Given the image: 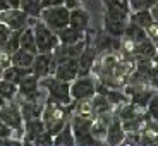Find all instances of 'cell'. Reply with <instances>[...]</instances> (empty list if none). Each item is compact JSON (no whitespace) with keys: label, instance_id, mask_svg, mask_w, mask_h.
<instances>
[{"label":"cell","instance_id":"cell-27","mask_svg":"<svg viewBox=\"0 0 158 146\" xmlns=\"http://www.w3.org/2000/svg\"><path fill=\"white\" fill-rule=\"evenodd\" d=\"M17 96V84L0 77V102H10Z\"/></svg>","mask_w":158,"mask_h":146},{"label":"cell","instance_id":"cell-7","mask_svg":"<svg viewBox=\"0 0 158 146\" xmlns=\"http://www.w3.org/2000/svg\"><path fill=\"white\" fill-rule=\"evenodd\" d=\"M124 93L132 105H136L138 108H146L148 102L156 93V90H153L148 84H127Z\"/></svg>","mask_w":158,"mask_h":146},{"label":"cell","instance_id":"cell-26","mask_svg":"<svg viewBox=\"0 0 158 146\" xmlns=\"http://www.w3.org/2000/svg\"><path fill=\"white\" fill-rule=\"evenodd\" d=\"M33 60H35V55L29 53V52H26V50H23V48H17V50L10 55V64L19 65V67H29L31 69Z\"/></svg>","mask_w":158,"mask_h":146},{"label":"cell","instance_id":"cell-2","mask_svg":"<svg viewBox=\"0 0 158 146\" xmlns=\"http://www.w3.org/2000/svg\"><path fill=\"white\" fill-rule=\"evenodd\" d=\"M35 33V41L38 53H47V52H53L59 45V38L53 29H50L40 17H29V23Z\"/></svg>","mask_w":158,"mask_h":146},{"label":"cell","instance_id":"cell-18","mask_svg":"<svg viewBox=\"0 0 158 146\" xmlns=\"http://www.w3.org/2000/svg\"><path fill=\"white\" fill-rule=\"evenodd\" d=\"M57 38H59L60 45H74L77 41L86 38V31H81V29H76L72 26H65V28L59 29L57 31Z\"/></svg>","mask_w":158,"mask_h":146},{"label":"cell","instance_id":"cell-25","mask_svg":"<svg viewBox=\"0 0 158 146\" xmlns=\"http://www.w3.org/2000/svg\"><path fill=\"white\" fill-rule=\"evenodd\" d=\"M53 144L57 146H74L76 141H74V134H72V129H71V122H65L64 127L53 136Z\"/></svg>","mask_w":158,"mask_h":146},{"label":"cell","instance_id":"cell-1","mask_svg":"<svg viewBox=\"0 0 158 146\" xmlns=\"http://www.w3.org/2000/svg\"><path fill=\"white\" fill-rule=\"evenodd\" d=\"M40 88L47 90V102L57 103V105H71L72 96H71V83L62 81L55 76H47L40 79Z\"/></svg>","mask_w":158,"mask_h":146},{"label":"cell","instance_id":"cell-43","mask_svg":"<svg viewBox=\"0 0 158 146\" xmlns=\"http://www.w3.org/2000/svg\"><path fill=\"white\" fill-rule=\"evenodd\" d=\"M156 23H158V21H156Z\"/></svg>","mask_w":158,"mask_h":146},{"label":"cell","instance_id":"cell-23","mask_svg":"<svg viewBox=\"0 0 158 146\" xmlns=\"http://www.w3.org/2000/svg\"><path fill=\"white\" fill-rule=\"evenodd\" d=\"M19 108L24 122L36 117H41V112H43V105H40V102H29V100H23L19 103Z\"/></svg>","mask_w":158,"mask_h":146},{"label":"cell","instance_id":"cell-4","mask_svg":"<svg viewBox=\"0 0 158 146\" xmlns=\"http://www.w3.org/2000/svg\"><path fill=\"white\" fill-rule=\"evenodd\" d=\"M96 81L93 76H77L71 81V96L72 102H88L89 98H93L96 93Z\"/></svg>","mask_w":158,"mask_h":146},{"label":"cell","instance_id":"cell-8","mask_svg":"<svg viewBox=\"0 0 158 146\" xmlns=\"http://www.w3.org/2000/svg\"><path fill=\"white\" fill-rule=\"evenodd\" d=\"M17 95L23 100H29V102H40L41 98V91H40V79L35 74L24 76L17 83Z\"/></svg>","mask_w":158,"mask_h":146},{"label":"cell","instance_id":"cell-11","mask_svg":"<svg viewBox=\"0 0 158 146\" xmlns=\"http://www.w3.org/2000/svg\"><path fill=\"white\" fill-rule=\"evenodd\" d=\"M2 23H5L10 28V31L14 29H23L28 26L29 16L21 9H7L2 12Z\"/></svg>","mask_w":158,"mask_h":146},{"label":"cell","instance_id":"cell-38","mask_svg":"<svg viewBox=\"0 0 158 146\" xmlns=\"http://www.w3.org/2000/svg\"><path fill=\"white\" fill-rule=\"evenodd\" d=\"M107 2L117 4V5H120V7H124V9H127V10H131V7H129V0H107ZM107 2H105V4H107Z\"/></svg>","mask_w":158,"mask_h":146},{"label":"cell","instance_id":"cell-34","mask_svg":"<svg viewBox=\"0 0 158 146\" xmlns=\"http://www.w3.org/2000/svg\"><path fill=\"white\" fill-rule=\"evenodd\" d=\"M33 144H53V136H52L47 129H45L43 132H41V134L35 139V143H33Z\"/></svg>","mask_w":158,"mask_h":146},{"label":"cell","instance_id":"cell-40","mask_svg":"<svg viewBox=\"0 0 158 146\" xmlns=\"http://www.w3.org/2000/svg\"><path fill=\"white\" fill-rule=\"evenodd\" d=\"M9 9V5H7V0H0V10L4 12V10H7Z\"/></svg>","mask_w":158,"mask_h":146},{"label":"cell","instance_id":"cell-10","mask_svg":"<svg viewBox=\"0 0 158 146\" xmlns=\"http://www.w3.org/2000/svg\"><path fill=\"white\" fill-rule=\"evenodd\" d=\"M55 77L62 79V81H69L71 83L74 77L79 76V60L77 57H69V59H64V60H59L55 65V71L53 74Z\"/></svg>","mask_w":158,"mask_h":146},{"label":"cell","instance_id":"cell-24","mask_svg":"<svg viewBox=\"0 0 158 146\" xmlns=\"http://www.w3.org/2000/svg\"><path fill=\"white\" fill-rule=\"evenodd\" d=\"M127 21L122 19H112V17H103V31L108 33L114 38H122L124 29H126Z\"/></svg>","mask_w":158,"mask_h":146},{"label":"cell","instance_id":"cell-28","mask_svg":"<svg viewBox=\"0 0 158 146\" xmlns=\"http://www.w3.org/2000/svg\"><path fill=\"white\" fill-rule=\"evenodd\" d=\"M129 12L127 9L120 7L117 4L107 2L105 4V17H112V19H122V21H129Z\"/></svg>","mask_w":158,"mask_h":146},{"label":"cell","instance_id":"cell-9","mask_svg":"<svg viewBox=\"0 0 158 146\" xmlns=\"http://www.w3.org/2000/svg\"><path fill=\"white\" fill-rule=\"evenodd\" d=\"M55 59H53V53L52 52H47V53H36L35 60L31 64V72L36 76L38 79L47 77V76H52L53 71H55Z\"/></svg>","mask_w":158,"mask_h":146},{"label":"cell","instance_id":"cell-17","mask_svg":"<svg viewBox=\"0 0 158 146\" xmlns=\"http://www.w3.org/2000/svg\"><path fill=\"white\" fill-rule=\"evenodd\" d=\"M129 53L132 57H136V59H151L153 60V57L156 55V47H155V43L150 38H146V40H143V41H139V43L132 45Z\"/></svg>","mask_w":158,"mask_h":146},{"label":"cell","instance_id":"cell-30","mask_svg":"<svg viewBox=\"0 0 158 146\" xmlns=\"http://www.w3.org/2000/svg\"><path fill=\"white\" fill-rule=\"evenodd\" d=\"M19 36H21V29H14V31H10V35H9L5 45L2 47V50H4L7 55H12V53L19 48Z\"/></svg>","mask_w":158,"mask_h":146},{"label":"cell","instance_id":"cell-13","mask_svg":"<svg viewBox=\"0 0 158 146\" xmlns=\"http://www.w3.org/2000/svg\"><path fill=\"white\" fill-rule=\"evenodd\" d=\"M126 139V131L122 127V120L118 117H112L107 124V131H105V141L108 144H120Z\"/></svg>","mask_w":158,"mask_h":146},{"label":"cell","instance_id":"cell-21","mask_svg":"<svg viewBox=\"0 0 158 146\" xmlns=\"http://www.w3.org/2000/svg\"><path fill=\"white\" fill-rule=\"evenodd\" d=\"M31 74V69L29 67H19V65H14V64H9L7 67L2 69L0 72V77L7 79V81H12L14 84H17L24 76Z\"/></svg>","mask_w":158,"mask_h":146},{"label":"cell","instance_id":"cell-42","mask_svg":"<svg viewBox=\"0 0 158 146\" xmlns=\"http://www.w3.org/2000/svg\"><path fill=\"white\" fill-rule=\"evenodd\" d=\"M0 21H2V10H0Z\"/></svg>","mask_w":158,"mask_h":146},{"label":"cell","instance_id":"cell-5","mask_svg":"<svg viewBox=\"0 0 158 146\" xmlns=\"http://www.w3.org/2000/svg\"><path fill=\"white\" fill-rule=\"evenodd\" d=\"M0 120L7 124L16 134L23 136L24 120H23V115H21L19 103H16L14 100H10V102H0Z\"/></svg>","mask_w":158,"mask_h":146},{"label":"cell","instance_id":"cell-37","mask_svg":"<svg viewBox=\"0 0 158 146\" xmlns=\"http://www.w3.org/2000/svg\"><path fill=\"white\" fill-rule=\"evenodd\" d=\"M64 5L71 10V9H76V7H81V0H64Z\"/></svg>","mask_w":158,"mask_h":146},{"label":"cell","instance_id":"cell-35","mask_svg":"<svg viewBox=\"0 0 158 146\" xmlns=\"http://www.w3.org/2000/svg\"><path fill=\"white\" fill-rule=\"evenodd\" d=\"M9 35H10V28H9L5 23H2V21H0V48L5 45V41H7Z\"/></svg>","mask_w":158,"mask_h":146},{"label":"cell","instance_id":"cell-32","mask_svg":"<svg viewBox=\"0 0 158 146\" xmlns=\"http://www.w3.org/2000/svg\"><path fill=\"white\" fill-rule=\"evenodd\" d=\"M146 83H148V86H151L153 90L158 91V64L153 62V65L150 67L148 76H146Z\"/></svg>","mask_w":158,"mask_h":146},{"label":"cell","instance_id":"cell-14","mask_svg":"<svg viewBox=\"0 0 158 146\" xmlns=\"http://www.w3.org/2000/svg\"><path fill=\"white\" fill-rule=\"evenodd\" d=\"M120 43H122V38H114L108 33L102 31L95 36L93 40V47L96 48V52H114V50H120Z\"/></svg>","mask_w":158,"mask_h":146},{"label":"cell","instance_id":"cell-20","mask_svg":"<svg viewBox=\"0 0 158 146\" xmlns=\"http://www.w3.org/2000/svg\"><path fill=\"white\" fill-rule=\"evenodd\" d=\"M129 21L136 23L138 26H141L143 29H150L156 21L153 19V14H151L150 9H139V10H131L129 12Z\"/></svg>","mask_w":158,"mask_h":146},{"label":"cell","instance_id":"cell-16","mask_svg":"<svg viewBox=\"0 0 158 146\" xmlns=\"http://www.w3.org/2000/svg\"><path fill=\"white\" fill-rule=\"evenodd\" d=\"M69 26L81 31H88L89 28V12L83 7H76L69 10Z\"/></svg>","mask_w":158,"mask_h":146},{"label":"cell","instance_id":"cell-19","mask_svg":"<svg viewBox=\"0 0 158 146\" xmlns=\"http://www.w3.org/2000/svg\"><path fill=\"white\" fill-rule=\"evenodd\" d=\"M146 38H148L146 29H143L141 26H138L132 21H127L126 23V29H124L122 40H126V41L134 45V43H139V41H143V40H146Z\"/></svg>","mask_w":158,"mask_h":146},{"label":"cell","instance_id":"cell-41","mask_svg":"<svg viewBox=\"0 0 158 146\" xmlns=\"http://www.w3.org/2000/svg\"><path fill=\"white\" fill-rule=\"evenodd\" d=\"M155 47H156V53H158V41H155Z\"/></svg>","mask_w":158,"mask_h":146},{"label":"cell","instance_id":"cell-29","mask_svg":"<svg viewBox=\"0 0 158 146\" xmlns=\"http://www.w3.org/2000/svg\"><path fill=\"white\" fill-rule=\"evenodd\" d=\"M21 10H24L29 17H40L41 12V0H21Z\"/></svg>","mask_w":158,"mask_h":146},{"label":"cell","instance_id":"cell-39","mask_svg":"<svg viewBox=\"0 0 158 146\" xmlns=\"http://www.w3.org/2000/svg\"><path fill=\"white\" fill-rule=\"evenodd\" d=\"M7 5H9V9H19L21 0H7Z\"/></svg>","mask_w":158,"mask_h":146},{"label":"cell","instance_id":"cell-12","mask_svg":"<svg viewBox=\"0 0 158 146\" xmlns=\"http://www.w3.org/2000/svg\"><path fill=\"white\" fill-rule=\"evenodd\" d=\"M98 55V52L93 45H89V40H88L86 47L83 48V52L79 53L77 60H79V76H86L93 71L95 67V59Z\"/></svg>","mask_w":158,"mask_h":146},{"label":"cell","instance_id":"cell-31","mask_svg":"<svg viewBox=\"0 0 158 146\" xmlns=\"http://www.w3.org/2000/svg\"><path fill=\"white\" fill-rule=\"evenodd\" d=\"M12 134H14V131H12L5 122L0 120V144H10L12 143Z\"/></svg>","mask_w":158,"mask_h":146},{"label":"cell","instance_id":"cell-22","mask_svg":"<svg viewBox=\"0 0 158 146\" xmlns=\"http://www.w3.org/2000/svg\"><path fill=\"white\" fill-rule=\"evenodd\" d=\"M19 48L29 52L33 55L38 53V48H36V41H35V33H33L31 24H28L26 28L21 29V36H19Z\"/></svg>","mask_w":158,"mask_h":146},{"label":"cell","instance_id":"cell-3","mask_svg":"<svg viewBox=\"0 0 158 146\" xmlns=\"http://www.w3.org/2000/svg\"><path fill=\"white\" fill-rule=\"evenodd\" d=\"M71 129L76 144H95L98 139L93 136V117L88 114H77L71 120Z\"/></svg>","mask_w":158,"mask_h":146},{"label":"cell","instance_id":"cell-15","mask_svg":"<svg viewBox=\"0 0 158 146\" xmlns=\"http://www.w3.org/2000/svg\"><path fill=\"white\" fill-rule=\"evenodd\" d=\"M45 131V124L41 120V117L31 119V120H26L23 127V143H35V139L38 138L41 132Z\"/></svg>","mask_w":158,"mask_h":146},{"label":"cell","instance_id":"cell-6","mask_svg":"<svg viewBox=\"0 0 158 146\" xmlns=\"http://www.w3.org/2000/svg\"><path fill=\"white\" fill-rule=\"evenodd\" d=\"M40 19L43 21L50 29L59 31V29L65 28L69 24V9L65 5H57V7H47L41 9L40 12Z\"/></svg>","mask_w":158,"mask_h":146},{"label":"cell","instance_id":"cell-36","mask_svg":"<svg viewBox=\"0 0 158 146\" xmlns=\"http://www.w3.org/2000/svg\"><path fill=\"white\" fill-rule=\"evenodd\" d=\"M57 5H64V0H41V9L57 7Z\"/></svg>","mask_w":158,"mask_h":146},{"label":"cell","instance_id":"cell-33","mask_svg":"<svg viewBox=\"0 0 158 146\" xmlns=\"http://www.w3.org/2000/svg\"><path fill=\"white\" fill-rule=\"evenodd\" d=\"M158 4V0H129L131 10H139V9H151Z\"/></svg>","mask_w":158,"mask_h":146}]
</instances>
